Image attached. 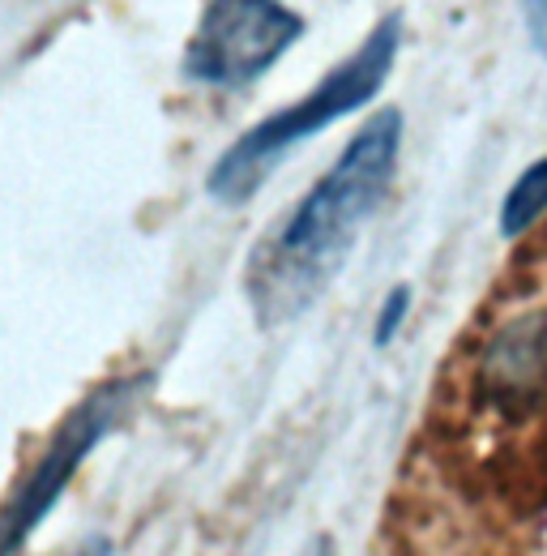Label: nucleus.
Segmentation results:
<instances>
[{"mask_svg": "<svg viewBox=\"0 0 547 556\" xmlns=\"http://www.w3.org/2000/svg\"><path fill=\"white\" fill-rule=\"evenodd\" d=\"M398 154L403 112L381 108L342 146L330 172L253 249L244 266V295L266 330L295 321L334 282L359 231L385 202L398 176Z\"/></svg>", "mask_w": 547, "mask_h": 556, "instance_id": "f257e3e1", "label": "nucleus"}, {"mask_svg": "<svg viewBox=\"0 0 547 556\" xmlns=\"http://www.w3.org/2000/svg\"><path fill=\"white\" fill-rule=\"evenodd\" d=\"M398 48H403V17L390 13L381 17L368 39L342 61L334 70L317 81L313 94L295 99L291 108L266 116L262 125H253L244 138H236L222 159L209 167L205 176V193L218 202V206H244L262 193V185L270 180V172L300 146V141L326 134L330 125H339L342 116L368 108L377 99V90L385 86V77L394 73L398 61Z\"/></svg>", "mask_w": 547, "mask_h": 556, "instance_id": "f03ea898", "label": "nucleus"}, {"mask_svg": "<svg viewBox=\"0 0 547 556\" xmlns=\"http://www.w3.org/2000/svg\"><path fill=\"white\" fill-rule=\"evenodd\" d=\"M150 381H154L150 372L112 377V381L94 386L61 419V428L48 437L43 454L35 458V467L17 480V488L9 492V501L0 505V556H17L26 548V540L43 527V518L56 509V501L73 484V476L90 458V450L125 424V416L137 407V399L150 390Z\"/></svg>", "mask_w": 547, "mask_h": 556, "instance_id": "7ed1b4c3", "label": "nucleus"}, {"mask_svg": "<svg viewBox=\"0 0 547 556\" xmlns=\"http://www.w3.org/2000/svg\"><path fill=\"white\" fill-rule=\"evenodd\" d=\"M471 412L500 437H547V304L500 317L471 359Z\"/></svg>", "mask_w": 547, "mask_h": 556, "instance_id": "20e7f679", "label": "nucleus"}, {"mask_svg": "<svg viewBox=\"0 0 547 556\" xmlns=\"http://www.w3.org/2000/svg\"><path fill=\"white\" fill-rule=\"evenodd\" d=\"M304 35V17L282 0H209L185 48V73L202 86L236 90L274 70Z\"/></svg>", "mask_w": 547, "mask_h": 556, "instance_id": "39448f33", "label": "nucleus"}, {"mask_svg": "<svg viewBox=\"0 0 547 556\" xmlns=\"http://www.w3.org/2000/svg\"><path fill=\"white\" fill-rule=\"evenodd\" d=\"M544 214H547V154L518 172V180L509 185V193L500 202L496 227H500L505 240H522L531 227L544 223Z\"/></svg>", "mask_w": 547, "mask_h": 556, "instance_id": "423d86ee", "label": "nucleus"}, {"mask_svg": "<svg viewBox=\"0 0 547 556\" xmlns=\"http://www.w3.org/2000/svg\"><path fill=\"white\" fill-rule=\"evenodd\" d=\"M410 304H415V291H410L407 282H398V287L385 291V300L377 308V321H372V348H390L403 334V326H407L410 317Z\"/></svg>", "mask_w": 547, "mask_h": 556, "instance_id": "0eeeda50", "label": "nucleus"}, {"mask_svg": "<svg viewBox=\"0 0 547 556\" xmlns=\"http://www.w3.org/2000/svg\"><path fill=\"white\" fill-rule=\"evenodd\" d=\"M522 13H526L531 48L547 61V0H522Z\"/></svg>", "mask_w": 547, "mask_h": 556, "instance_id": "6e6552de", "label": "nucleus"}, {"mask_svg": "<svg viewBox=\"0 0 547 556\" xmlns=\"http://www.w3.org/2000/svg\"><path fill=\"white\" fill-rule=\"evenodd\" d=\"M77 556H112V540H103V535H90V540L77 548Z\"/></svg>", "mask_w": 547, "mask_h": 556, "instance_id": "1a4fd4ad", "label": "nucleus"}]
</instances>
